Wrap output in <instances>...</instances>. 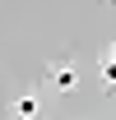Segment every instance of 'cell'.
<instances>
[{"label": "cell", "instance_id": "cell-1", "mask_svg": "<svg viewBox=\"0 0 116 120\" xmlns=\"http://www.w3.org/2000/svg\"><path fill=\"white\" fill-rule=\"evenodd\" d=\"M46 79H51V88H56V92H74V88H79V65L56 60V65L46 69Z\"/></svg>", "mask_w": 116, "mask_h": 120}, {"label": "cell", "instance_id": "cell-2", "mask_svg": "<svg viewBox=\"0 0 116 120\" xmlns=\"http://www.w3.org/2000/svg\"><path fill=\"white\" fill-rule=\"evenodd\" d=\"M37 116H42V97L37 92H23L14 102V120H37Z\"/></svg>", "mask_w": 116, "mask_h": 120}, {"label": "cell", "instance_id": "cell-3", "mask_svg": "<svg viewBox=\"0 0 116 120\" xmlns=\"http://www.w3.org/2000/svg\"><path fill=\"white\" fill-rule=\"evenodd\" d=\"M102 79H107V83H112V88H116V65H112V60L102 65Z\"/></svg>", "mask_w": 116, "mask_h": 120}, {"label": "cell", "instance_id": "cell-4", "mask_svg": "<svg viewBox=\"0 0 116 120\" xmlns=\"http://www.w3.org/2000/svg\"><path fill=\"white\" fill-rule=\"evenodd\" d=\"M107 60H112V65H116V46H112V56H107Z\"/></svg>", "mask_w": 116, "mask_h": 120}]
</instances>
